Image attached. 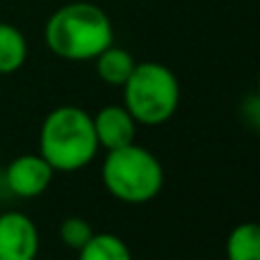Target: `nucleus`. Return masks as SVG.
<instances>
[{
    "instance_id": "nucleus-1",
    "label": "nucleus",
    "mask_w": 260,
    "mask_h": 260,
    "mask_svg": "<svg viewBox=\"0 0 260 260\" xmlns=\"http://www.w3.org/2000/svg\"><path fill=\"white\" fill-rule=\"evenodd\" d=\"M44 41L53 55L67 62H94L114 44V25L94 3H67L48 16Z\"/></svg>"
},
{
    "instance_id": "nucleus-2",
    "label": "nucleus",
    "mask_w": 260,
    "mask_h": 260,
    "mask_svg": "<svg viewBox=\"0 0 260 260\" xmlns=\"http://www.w3.org/2000/svg\"><path fill=\"white\" fill-rule=\"evenodd\" d=\"M101 146L87 110L62 105L46 114L39 128V155L62 174H73L96 160Z\"/></svg>"
},
{
    "instance_id": "nucleus-3",
    "label": "nucleus",
    "mask_w": 260,
    "mask_h": 260,
    "mask_svg": "<svg viewBox=\"0 0 260 260\" xmlns=\"http://www.w3.org/2000/svg\"><path fill=\"white\" fill-rule=\"evenodd\" d=\"M101 178L110 197L128 206H142L162 192L165 167L153 151L133 142L128 146L105 151Z\"/></svg>"
},
{
    "instance_id": "nucleus-4",
    "label": "nucleus",
    "mask_w": 260,
    "mask_h": 260,
    "mask_svg": "<svg viewBox=\"0 0 260 260\" xmlns=\"http://www.w3.org/2000/svg\"><path fill=\"white\" fill-rule=\"evenodd\" d=\"M121 91L123 105L139 126H162L178 112V76L162 62H137Z\"/></svg>"
},
{
    "instance_id": "nucleus-5",
    "label": "nucleus",
    "mask_w": 260,
    "mask_h": 260,
    "mask_svg": "<svg viewBox=\"0 0 260 260\" xmlns=\"http://www.w3.org/2000/svg\"><path fill=\"white\" fill-rule=\"evenodd\" d=\"M57 171L39 155V153H23L14 157L5 169V183L9 192L18 199H37L50 187Z\"/></svg>"
},
{
    "instance_id": "nucleus-6",
    "label": "nucleus",
    "mask_w": 260,
    "mask_h": 260,
    "mask_svg": "<svg viewBox=\"0 0 260 260\" xmlns=\"http://www.w3.org/2000/svg\"><path fill=\"white\" fill-rule=\"evenodd\" d=\"M39 229L23 212H0V260H37Z\"/></svg>"
},
{
    "instance_id": "nucleus-7",
    "label": "nucleus",
    "mask_w": 260,
    "mask_h": 260,
    "mask_svg": "<svg viewBox=\"0 0 260 260\" xmlns=\"http://www.w3.org/2000/svg\"><path fill=\"white\" fill-rule=\"evenodd\" d=\"M91 121H94L99 146L105 148V151L128 146L137 137L139 123L126 110V105H105L96 114H91Z\"/></svg>"
},
{
    "instance_id": "nucleus-8",
    "label": "nucleus",
    "mask_w": 260,
    "mask_h": 260,
    "mask_svg": "<svg viewBox=\"0 0 260 260\" xmlns=\"http://www.w3.org/2000/svg\"><path fill=\"white\" fill-rule=\"evenodd\" d=\"M135 57L133 53L121 46H108L99 57L94 59V67H96V76L110 87H119L121 89L126 85V80L130 78L135 69Z\"/></svg>"
},
{
    "instance_id": "nucleus-9",
    "label": "nucleus",
    "mask_w": 260,
    "mask_h": 260,
    "mask_svg": "<svg viewBox=\"0 0 260 260\" xmlns=\"http://www.w3.org/2000/svg\"><path fill=\"white\" fill-rule=\"evenodd\" d=\"M27 59V39L16 25L0 21V76H12Z\"/></svg>"
},
{
    "instance_id": "nucleus-10",
    "label": "nucleus",
    "mask_w": 260,
    "mask_h": 260,
    "mask_svg": "<svg viewBox=\"0 0 260 260\" xmlns=\"http://www.w3.org/2000/svg\"><path fill=\"white\" fill-rule=\"evenodd\" d=\"M226 260H260V221H242L231 231Z\"/></svg>"
},
{
    "instance_id": "nucleus-11",
    "label": "nucleus",
    "mask_w": 260,
    "mask_h": 260,
    "mask_svg": "<svg viewBox=\"0 0 260 260\" xmlns=\"http://www.w3.org/2000/svg\"><path fill=\"white\" fill-rule=\"evenodd\" d=\"M78 260H135L133 251L114 233H94V238L78 251Z\"/></svg>"
},
{
    "instance_id": "nucleus-12",
    "label": "nucleus",
    "mask_w": 260,
    "mask_h": 260,
    "mask_svg": "<svg viewBox=\"0 0 260 260\" xmlns=\"http://www.w3.org/2000/svg\"><path fill=\"white\" fill-rule=\"evenodd\" d=\"M91 238H94V229L82 217H67L59 224V240L73 251H80Z\"/></svg>"
},
{
    "instance_id": "nucleus-13",
    "label": "nucleus",
    "mask_w": 260,
    "mask_h": 260,
    "mask_svg": "<svg viewBox=\"0 0 260 260\" xmlns=\"http://www.w3.org/2000/svg\"><path fill=\"white\" fill-rule=\"evenodd\" d=\"M258 99H260V76H258Z\"/></svg>"
}]
</instances>
